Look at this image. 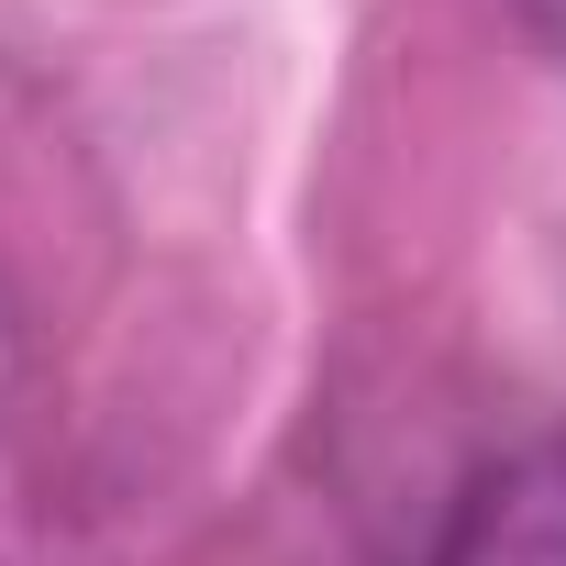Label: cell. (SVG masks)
Instances as JSON below:
<instances>
[{"label":"cell","instance_id":"obj_2","mask_svg":"<svg viewBox=\"0 0 566 566\" xmlns=\"http://www.w3.org/2000/svg\"><path fill=\"white\" fill-rule=\"evenodd\" d=\"M522 34H533V45L566 67V0H522Z\"/></svg>","mask_w":566,"mask_h":566},{"label":"cell","instance_id":"obj_1","mask_svg":"<svg viewBox=\"0 0 566 566\" xmlns=\"http://www.w3.org/2000/svg\"><path fill=\"white\" fill-rule=\"evenodd\" d=\"M433 566H566V433L478 467Z\"/></svg>","mask_w":566,"mask_h":566}]
</instances>
